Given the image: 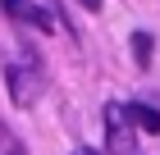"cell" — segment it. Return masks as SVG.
<instances>
[{
  "instance_id": "6da1fadb",
  "label": "cell",
  "mask_w": 160,
  "mask_h": 155,
  "mask_svg": "<svg viewBox=\"0 0 160 155\" xmlns=\"http://www.w3.org/2000/svg\"><path fill=\"white\" fill-rule=\"evenodd\" d=\"M5 82H9V96H14V105H37L41 91H46V69H41V60L32 55V50H14V60L9 69H5Z\"/></svg>"
},
{
  "instance_id": "9c48e42d",
  "label": "cell",
  "mask_w": 160,
  "mask_h": 155,
  "mask_svg": "<svg viewBox=\"0 0 160 155\" xmlns=\"http://www.w3.org/2000/svg\"><path fill=\"white\" fill-rule=\"evenodd\" d=\"M0 137H5V132H0Z\"/></svg>"
},
{
  "instance_id": "8992f818",
  "label": "cell",
  "mask_w": 160,
  "mask_h": 155,
  "mask_svg": "<svg viewBox=\"0 0 160 155\" xmlns=\"http://www.w3.org/2000/svg\"><path fill=\"white\" fill-rule=\"evenodd\" d=\"M78 5H82V9H101V0H78Z\"/></svg>"
},
{
  "instance_id": "52a82bcc",
  "label": "cell",
  "mask_w": 160,
  "mask_h": 155,
  "mask_svg": "<svg viewBox=\"0 0 160 155\" xmlns=\"http://www.w3.org/2000/svg\"><path fill=\"white\" fill-rule=\"evenodd\" d=\"M5 155H23V151H18V146H14V142H9V146H5Z\"/></svg>"
},
{
  "instance_id": "3957f363",
  "label": "cell",
  "mask_w": 160,
  "mask_h": 155,
  "mask_svg": "<svg viewBox=\"0 0 160 155\" xmlns=\"http://www.w3.org/2000/svg\"><path fill=\"white\" fill-rule=\"evenodd\" d=\"M0 9H5V18H14V23H28V27H41V32H60V27H64V18L46 14L41 5H32V0H5Z\"/></svg>"
},
{
  "instance_id": "5b68a950",
  "label": "cell",
  "mask_w": 160,
  "mask_h": 155,
  "mask_svg": "<svg viewBox=\"0 0 160 155\" xmlns=\"http://www.w3.org/2000/svg\"><path fill=\"white\" fill-rule=\"evenodd\" d=\"M133 50H137V64L147 69V64H151V36H147V32H137V36H133Z\"/></svg>"
},
{
  "instance_id": "277c9868",
  "label": "cell",
  "mask_w": 160,
  "mask_h": 155,
  "mask_svg": "<svg viewBox=\"0 0 160 155\" xmlns=\"http://www.w3.org/2000/svg\"><path fill=\"white\" fill-rule=\"evenodd\" d=\"M123 114H128V123L133 128H142V132H160V109H151V105H123Z\"/></svg>"
},
{
  "instance_id": "ba28073f",
  "label": "cell",
  "mask_w": 160,
  "mask_h": 155,
  "mask_svg": "<svg viewBox=\"0 0 160 155\" xmlns=\"http://www.w3.org/2000/svg\"><path fill=\"white\" fill-rule=\"evenodd\" d=\"M73 155H92V151H73Z\"/></svg>"
},
{
  "instance_id": "7a4b0ae2",
  "label": "cell",
  "mask_w": 160,
  "mask_h": 155,
  "mask_svg": "<svg viewBox=\"0 0 160 155\" xmlns=\"http://www.w3.org/2000/svg\"><path fill=\"white\" fill-rule=\"evenodd\" d=\"M105 146H110V155H142L137 132H133V123H128V114H123L119 100L105 105Z\"/></svg>"
}]
</instances>
